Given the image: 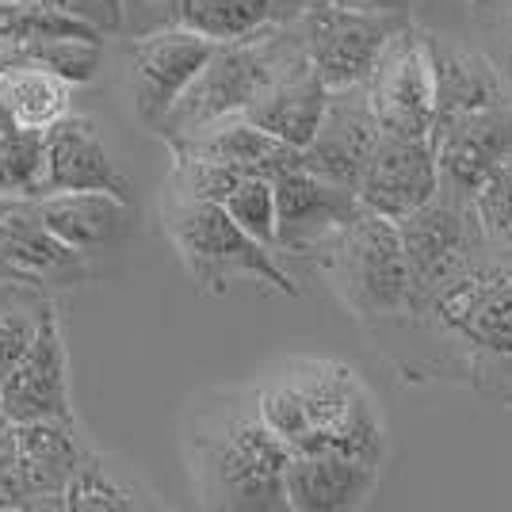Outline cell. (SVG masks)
I'll list each match as a JSON object with an SVG mask.
<instances>
[{"label":"cell","instance_id":"cell-30","mask_svg":"<svg viewBox=\"0 0 512 512\" xmlns=\"http://www.w3.org/2000/svg\"><path fill=\"white\" fill-rule=\"evenodd\" d=\"M470 211L478 218V230H482V241H486L493 260L512 264V157H505L474 188Z\"/></svg>","mask_w":512,"mask_h":512},{"label":"cell","instance_id":"cell-15","mask_svg":"<svg viewBox=\"0 0 512 512\" xmlns=\"http://www.w3.org/2000/svg\"><path fill=\"white\" fill-rule=\"evenodd\" d=\"M432 150H436L440 188L470 199L474 188L505 157H512V100L440 123L432 130Z\"/></svg>","mask_w":512,"mask_h":512},{"label":"cell","instance_id":"cell-8","mask_svg":"<svg viewBox=\"0 0 512 512\" xmlns=\"http://www.w3.org/2000/svg\"><path fill=\"white\" fill-rule=\"evenodd\" d=\"M398 237L409 264V302L425 299L440 283L459 276L463 268L490 256L478 218L470 211V199L440 192L406 218H398Z\"/></svg>","mask_w":512,"mask_h":512},{"label":"cell","instance_id":"cell-13","mask_svg":"<svg viewBox=\"0 0 512 512\" xmlns=\"http://www.w3.org/2000/svg\"><path fill=\"white\" fill-rule=\"evenodd\" d=\"M0 417L8 425L43 421V417H73L69 402V356H65L58 306H50L27 344L20 363L0 383Z\"/></svg>","mask_w":512,"mask_h":512},{"label":"cell","instance_id":"cell-28","mask_svg":"<svg viewBox=\"0 0 512 512\" xmlns=\"http://www.w3.org/2000/svg\"><path fill=\"white\" fill-rule=\"evenodd\" d=\"M46 142L43 130L12 127L0 134V199H43Z\"/></svg>","mask_w":512,"mask_h":512},{"label":"cell","instance_id":"cell-35","mask_svg":"<svg viewBox=\"0 0 512 512\" xmlns=\"http://www.w3.org/2000/svg\"><path fill=\"white\" fill-rule=\"evenodd\" d=\"M65 12L92 23L100 35H119L123 31V0H69Z\"/></svg>","mask_w":512,"mask_h":512},{"label":"cell","instance_id":"cell-24","mask_svg":"<svg viewBox=\"0 0 512 512\" xmlns=\"http://www.w3.org/2000/svg\"><path fill=\"white\" fill-rule=\"evenodd\" d=\"M325 100H329V88L321 85L318 69L310 65V54H302L299 62H291L279 77H272L241 115L253 127L268 130L272 138L302 150L318 130Z\"/></svg>","mask_w":512,"mask_h":512},{"label":"cell","instance_id":"cell-7","mask_svg":"<svg viewBox=\"0 0 512 512\" xmlns=\"http://www.w3.org/2000/svg\"><path fill=\"white\" fill-rule=\"evenodd\" d=\"M409 23L406 8H371L348 0H314L299 16L310 65L329 92L363 85L390 35Z\"/></svg>","mask_w":512,"mask_h":512},{"label":"cell","instance_id":"cell-3","mask_svg":"<svg viewBox=\"0 0 512 512\" xmlns=\"http://www.w3.org/2000/svg\"><path fill=\"white\" fill-rule=\"evenodd\" d=\"M260 413L291 455L341 451L386 467V417L360 367L337 356H287L256 383Z\"/></svg>","mask_w":512,"mask_h":512},{"label":"cell","instance_id":"cell-22","mask_svg":"<svg viewBox=\"0 0 512 512\" xmlns=\"http://www.w3.org/2000/svg\"><path fill=\"white\" fill-rule=\"evenodd\" d=\"M46 230L65 241L73 253H111L134 230L130 199L111 192H50L35 199Z\"/></svg>","mask_w":512,"mask_h":512},{"label":"cell","instance_id":"cell-29","mask_svg":"<svg viewBox=\"0 0 512 512\" xmlns=\"http://www.w3.org/2000/svg\"><path fill=\"white\" fill-rule=\"evenodd\" d=\"M0 39H81V43H104L92 23L81 16L54 8V4H16L0 0Z\"/></svg>","mask_w":512,"mask_h":512},{"label":"cell","instance_id":"cell-18","mask_svg":"<svg viewBox=\"0 0 512 512\" xmlns=\"http://www.w3.org/2000/svg\"><path fill=\"white\" fill-rule=\"evenodd\" d=\"M46 142V195L50 192H111L130 199V176L107 150L96 119L69 111L43 130Z\"/></svg>","mask_w":512,"mask_h":512},{"label":"cell","instance_id":"cell-17","mask_svg":"<svg viewBox=\"0 0 512 512\" xmlns=\"http://www.w3.org/2000/svg\"><path fill=\"white\" fill-rule=\"evenodd\" d=\"M12 428H16V478H20L23 512L65 509V482L88 451L77 417H43Z\"/></svg>","mask_w":512,"mask_h":512},{"label":"cell","instance_id":"cell-38","mask_svg":"<svg viewBox=\"0 0 512 512\" xmlns=\"http://www.w3.org/2000/svg\"><path fill=\"white\" fill-rule=\"evenodd\" d=\"M4 130H12V123H8V115H4V104H0V134Z\"/></svg>","mask_w":512,"mask_h":512},{"label":"cell","instance_id":"cell-27","mask_svg":"<svg viewBox=\"0 0 512 512\" xmlns=\"http://www.w3.org/2000/svg\"><path fill=\"white\" fill-rule=\"evenodd\" d=\"M8 69H46L69 85H92L104 69V43L81 39H0V73Z\"/></svg>","mask_w":512,"mask_h":512},{"label":"cell","instance_id":"cell-10","mask_svg":"<svg viewBox=\"0 0 512 512\" xmlns=\"http://www.w3.org/2000/svg\"><path fill=\"white\" fill-rule=\"evenodd\" d=\"M363 92L379 119V130L406 138H432L436 81L428 58V27L413 20L402 23L383 46L379 62L371 65Z\"/></svg>","mask_w":512,"mask_h":512},{"label":"cell","instance_id":"cell-1","mask_svg":"<svg viewBox=\"0 0 512 512\" xmlns=\"http://www.w3.org/2000/svg\"><path fill=\"white\" fill-rule=\"evenodd\" d=\"M367 333L402 383L470 386L512 409V264L505 260L482 256Z\"/></svg>","mask_w":512,"mask_h":512},{"label":"cell","instance_id":"cell-11","mask_svg":"<svg viewBox=\"0 0 512 512\" xmlns=\"http://www.w3.org/2000/svg\"><path fill=\"white\" fill-rule=\"evenodd\" d=\"M214 46L218 43L192 31H150L127 39L130 100L138 123L150 134H157L176 96L192 85V77L214 54Z\"/></svg>","mask_w":512,"mask_h":512},{"label":"cell","instance_id":"cell-19","mask_svg":"<svg viewBox=\"0 0 512 512\" xmlns=\"http://www.w3.org/2000/svg\"><path fill=\"white\" fill-rule=\"evenodd\" d=\"M383 463L341 451H306L291 455L283 470V493L291 512H352L379 490Z\"/></svg>","mask_w":512,"mask_h":512},{"label":"cell","instance_id":"cell-4","mask_svg":"<svg viewBox=\"0 0 512 512\" xmlns=\"http://www.w3.org/2000/svg\"><path fill=\"white\" fill-rule=\"evenodd\" d=\"M161 226L180 256V264L188 268V276L195 279V287L203 295L218 299L237 279H256L287 299L302 295L299 279L279 264V256L253 241L218 203L165 192L161 195Z\"/></svg>","mask_w":512,"mask_h":512},{"label":"cell","instance_id":"cell-16","mask_svg":"<svg viewBox=\"0 0 512 512\" xmlns=\"http://www.w3.org/2000/svg\"><path fill=\"white\" fill-rule=\"evenodd\" d=\"M379 134L383 130H379V119H375L371 104H367L363 85L337 88L325 100L314 138L302 146V169L321 176V180L356 188V180H360Z\"/></svg>","mask_w":512,"mask_h":512},{"label":"cell","instance_id":"cell-20","mask_svg":"<svg viewBox=\"0 0 512 512\" xmlns=\"http://www.w3.org/2000/svg\"><path fill=\"white\" fill-rule=\"evenodd\" d=\"M428 58H432V81H436L432 130L440 123L459 119V115L512 100V88L497 73V65L486 58V50H474V46L455 43L448 35L428 31Z\"/></svg>","mask_w":512,"mask_h":512},{"label":"cell","instance_id":"cell-5","mask_svg":"<svg viewBox=\"0 0 512 512\" xmlns=\"http://www.w3.org/2000/svg\"><path fill=\"white\" fill-rule=\"evenodd\" d=\"M302 54H306V43H302L299 20L272 27L253 39L218 43L203 69L192 77V85L176 96L165 123L157 127V138L169 146L176 138H188L218 119L241 115L264 92V85L279 77L291 62H299Z\"/></svg>","mask_w":512,"mask_h":512},{"label":"cell","instance_id":"cell-33","mask_svg":"<svg viewBox=\"0 0 512 512\" xmlns=\"http://www.w3.org/2000/svg\"><path fill=\"white\" fill-rule=\"evenodd\" d=\"M478 12H482V31H486V58L497 65V73L512 88V0H490Z\"/></svg>","mask_w":512,"mask_h":512},{"label":"cell","instance_id":"cell-12","mask_svg":"<svg viewBox=\"0 0 512 512\" xmlns=\"http://www.w3.org/2000/svg\"><path fill=\"white\" fill-rule=\"evenodd\" d=\"M272 192H276V256H295L310 264L318 260L325 241L360 211L356 188L321 180L302 165L272 176Z\"/></svg>","mask_w":512,"mask_h":512},{"label":"cell","instance_id":"cell-32","mask_svg":"<svg viewBox=\"0 0 512 512\" xmlns=\"http://www.w3.org/2000/svg\"><path fill=\"white\" fill-rule=\"evenodd\" d=\"M54 302L46 295H35V299L12 302V306H0V383L4 375L20 363V356L27 352V344L35 341V329L43 314L50 310Z\"/></svg>","mask_w":512,"mask_h":512},{"label":"cell","instance_id":"cell-36","mask_svg":"<svg viewBox=\"0 0 512 512\" xmlns=\"http://www.w3.org/2000/svg\"><path fill=\"white\" fill-rule=\"evenodd\" d=\"M348 4H371V8H409V0H348Z\"/></svg>","mask_w":512,"mask_h":512},{"label":"cell","instance_id":"cell-40","mask_svg":"<svg viewBox=\"0 0 512 512\" xmlns=\"http://www.w3.org/2000/svg\"><path fill=\"white\" fill-rule=\"evenodd\" d=\"M0 421H4V417H0Z\"/></svg>","mask_w":512,"mask_h":512},{"label":"cell","instance_id":"cell-6","mask_svg":"<svg viewBox=\"0 0 512 512\" xmlns=\"http://www.w3.org/2000/svg\"><path fill=\"white\" fill-rule=\"evenodd\" d=\"M314 268L329 279L341 306L363 329L398 318L409 306V264L402 253L398 222L367 211L363 203L325 241Z\"/></svg>","mask_w":512,"mask_h":512},{"label":"cell","instance_id":"cell-23","mask_svg":"<svg viewBox=\"0 0 512 512\" xmlns=\"http://www.w3.org/2000/svg\"><path fill=\"white\" fill-rule=\"evenodd\" d=\"M169 153L172 157L218 161V165L241 169L245 176H268V180L302 165V150L272 138L268 130L253 127L245 115H230V119H218L211 127L195 130L188 138H176V142H169Z\"/></svg>","mask_w":512,"mask_h":512},{"label":"cell","instance_id":"cell-31","mask_svg":"<svg viewBox=\"0 0 512 512\" xmlns=\"http://www.w3.org/2000/svg\"><path fill=\"white\" fill-rule=\"evenodd\" d=\"M245 234L276 253V192L268 176H241L230 195L218 203Z\"/></svg>","mask_w":512,"mask_h":512},{"label":"cell","instance_id":"cell-25","mask_svg":"<svg viewBox=\"0 0 512 512\" xmlns=\"http://www.w3.org/2000/svg\"><path fill=\"white\" fill-rule=\"evenodd\" d=\"M65 512H138V509H165V501L119 459L88 444L77 470L65 482Z\"/></svg>","mask_w":512,"mask_h":512},{"label":"cell","instance_id":"cell-21","mask_svg":"<svg viewBox=\"0 0 512 512\" xmlns=\"http://www.w3.org/2000/svg\"><path fill=\"white\" fill-rule=\"evenodd\" d=\"M0 256L35 283H85L92 276L88 256L73 253L46 230L35 199H0Z\"/></svg>","mask_w":512,"mask_h":512},{"label":"cell","instance_id":"cell-37","mask_svg":"<svg viewBox=\"0 0 512 512\" xmlns=\"http://www.w3.org/2000/svg\"><path fill=\"white\" fill-rule=\"evenodd\" d=\"M16 4H54V8H65L69 0H16Z\"/></svg>","mask_w":512,"mask_h":512},{"label":"cell","instance_id":"cell-26","mask_svg":"<svg viewBox=\"0 0 512 512\" xmlns=\"http://www.w3.org/2000/svg\"><path fill=\"white\" fill-rule=\"evenodd\" d=\"M73 88L46 69H8L0 73V104L12 127L46 130L73 111Z\"/></svg>","mask_w":512,"mask_h":512},{"label":"cell","instance_id":"cell-9","mask_svg":"<svg viewBox=\"0 0 512 512\" xmlns=\"http://www.w3.org/2000/svg\"><path fill=\"white\" fill-rule=\"evenodd\" d=\"M314 0H123V39L150 31H192L211 43L253 39L295 23Z\"/></svg>","mask_w":512,"mask_h":512},{"label":"cell","instance_id":"cell-34","mask_svg":"<svg viewBox=\"0 0 512 512\" xmlns=\"http://www.w3.org/2000/svg\"><path fill=\"white\" fill-rule=\"evenodd\" d=\"M0 512H23L16 478V428L0 421Z\"/></svg>","mask_w":512,"mask_h":512},{"label":"cell","instance_id":"cell-14","mask_svg":"<svg viewBox=\"0 0 512 512\" xmlns=\"http://www.w3.org/2000/svg\"><path fill=\"white\" fill-rule=\"evenodd\" d=\"M436 192H440V169L432 138H406L383 130L356 180V199L367 211L398 222Z\"/></svg>","mask_w":512,"mask_h":512},{"label":"cell","instance_id":"cell-2","mask_svg":"<svg viewBox=\"0 0 512 512\" xmlns=\"http://www.w3.org/2000/svg\"><path fill=\"white\" fill-rule=\"evenodd\" d=\"M180 455L203 509L283 512L291 451L268 428L256 383L203 386L180 413Z\"/></svg>","mask_w":512,"mask_h":512},{"label":"cell","instance_id":"cell-39","mask_svg":"<svg viewBox=\"0 0 512 512\" xmlns=\"http://www.w3.org/2000/svg\"><path fill=\"white\" fill-rule=\"evenodd\" d=\"M470 4H474V8H482V4H490V0H470Z\"/></svg>","mask_w":512,"mask_h":512}]
</instances>
